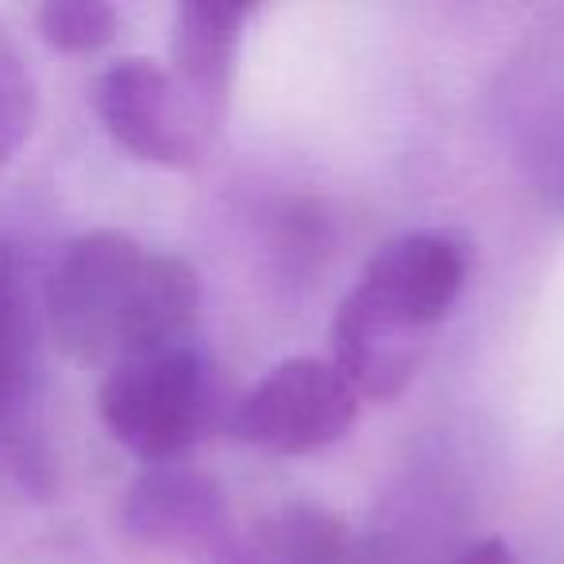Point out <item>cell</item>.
<instances>
[{"label":"cell","instance_id":"cell-1","mask_svg":"<svg viewBox=\"0 0 564 564\" xmlns=\"http://www.w3.org/2000/svg\"><path fill=\"white\" fill-rule=\"evenodd\" d=\"M202 310V282L186 259L155 251L117 228L63 248L43 291L47 329L86 364H120L186 345Z\"/></svg>","mask_w":564,"mask_h":564},{"label":"cell","instance_id":"cell-2","mask_svg":"<svg viewBox=\"0 0 564 564\" xmlns=\"http://www.w3.org/2000/svg\"><path fill=\"white\" fill-rule=\"evenodd\" d=\"M471 274L460 236L422 228L376 248L333 314V364L360 399H399Z\"/></svg>","mask_w":564,"mask_h":564},{"label":"cell","instance_id":"cell-3","mask_svg":"<svg viewBox=\"0 0 564 564\" xmlns=\"http://www.w3.org/2000/svg\"><path fill=\"white\" fill-rule=\"evenodd\" d=\"M97 410L135 460L178 464L225 425V391L209 356L186 340L112 364Z\"/></svg>","mask_w":564,"mask_h":564},{"label":"cell","instance_id":"cell-4","mask_svg":"<svg viewBox=\"0 0 564 564\" xmlns=\"http://www.w3.org/2000/svg\"><path fill=\"white\" fill-rule=\"evenodd\" d=\"M0 464L32 495H47L55 487V456L43 422L40 314L24 259L4 240H0Z\"/></svg>","mask_w":564,"mask_h":564},{"label":"cell","instance_id":"cell-5","mask_svg":"<svg viewBox=\"0 0 564 564\" xmlns=\"http://www.w3.org/2000/svg\"><path fill=\"white\" fill-rule=\"evenodd\" d=\"M360 417V394L333 360H282L240 394L228 430L271 456H310L337 445Z\"/></svg>","mask_w":564,"mask_h":564},{"label":"cell","instance_id":"cell-6","mask_svg":"<svg viewBox=\"0 0 564 564\" xmlns=\"http://www.w3.org/2000/svg\"><path fill=\"white\" fill-rule=\"evenodd\" d=\"M94 112L117 148L163 171L202 163L213 128L197 117L171 70L151 58H120L94 82Z\"/></svg>","mask_w":564,"mask_h":564},{"label":"cell","instance_id":"cell-7","mask_svg":"<svg viewBox=\"0 0 564 564\" xmlns=\"http://www.w3.org/2000/svg\"><path fill=\"white\" fill-rule=\"evenodd\" d=\"M120 530L143 549L220 561L232 545V514L213 476L189 464H148L128 484Z\"/></svg>","mask_w":564,"mask_h":564},{"label":"cell","instance_id":"cell-8","mask_svg":"<svg viewBox=\"0 0 564 564\" xmlns=\"http://www.w3.org/2000/svg\"><path fill=\"white\" fill-rule=\"evenodd\" d=\"M251 9L243 4H225V0H186L174 12V35H171V58H174V82L197 117L213 128L225 124L228 97H232V74L236 55H240L243 24Z\"/></svg>","mask_w":564,"mask_h":564},{"label":"cell","instance_id":"cell-9","mask_svg":"<svg viewBox=\"0 0 564 564\" xmlns=\"http://www.w3.org/2000/svg\"><path fill=\"white\" fill-rule=\"evenodd\" d=\"M217 564H356L352 533L317 502H282L236 533Z\"/></svg>","mask_w":564,"mask_h":564},{"label":"cell","instance_id":"cell-10","mask_svg":"<svg viewBox=\"0 0 564 564\" xmlns=\"http://www.w3.org/2000/svg\"><path fill=\"white\" fill-rule=\"evenodd\" d=\"M35 28L63 55H94L117 40L120 12L109 0H47L35 12Z\"/></svg>","mask_w":564,"mask_h":564},{"label":"cell","instance_id":"cell-11","mask_svg":"<svg viewBox=\"0 0 564 564\" xmlns=\"http://www.w3.org/2000/svg\"><path fill=\"white\" fill-rule=\"evenodd\" d=\"M35 112H40L35 78L20 47L0 28V166L12 163L17 151L28 143L35 128Z\"/></svg>","mask_w":564,"mask_h":564},{"label":"cell","instance_id":"cell-12","mask_svg":"<svg viewBox=\"0 0 564 564\" xmlns=\"http://www.w3.org/2000/svg\"><path fill=\"white\" fill-rule=\"evenodd\" d=\"M456 564H518L514 553H510L507 541L499 538H484L476 541V545H468L460 556H456Z\"/></svg>","mask_w":564,"mask_h":564}]
</instances>
